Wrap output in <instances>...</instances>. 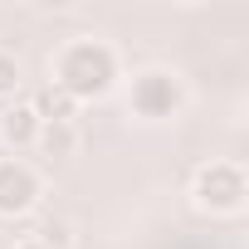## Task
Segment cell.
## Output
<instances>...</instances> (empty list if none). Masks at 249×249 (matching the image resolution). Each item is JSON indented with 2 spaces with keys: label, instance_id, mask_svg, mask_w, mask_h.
<instances>
[{
  "label": "cell",
  "instance_id": "5b68a950",
  "mask_svg": "<svg viewBox=\"0 0 249 249\" xmlns=\"http://www.w3.org/2000/svg\"><path fill=\"white\" fill-rule=\"evenodd\" d=\"M39 112L30 107V98H15L5 112H0V142H5L10 152H30L35 142H39Z\"/></svg>",
  "mask_w": 249,
  "mask_h": 249
},
{
  "label": "cell",
  "instance_id": "3957f363",
  "mask_svg": "<svg viewBox=\"0 0 249 249\" xmlns=\"http://www.w3.org/2000/svg\"><path fill=\"white\" fill-rule=\"evenodd\" d=\"M181 103H186V88H181V78H176L171 69H142V73H132L127 107H132L137 117L161 122V117H171Z\"/></svg>",
  "mask_w": 249,
  "mask_h": 249
},
{
  "label": "cell",
  "instance_id": "ba28073f",
  "mask_svg": "<svg viewBox=\"0 0 249 249\" xmlns=\"http://www.w3.org/2000/svg\"><path fill=\"white\" fill-rule=\"evenodd\" d=\"M20 83H25L20 59H15L10 49H0V103H5V98H15V93H20Z\"/></svg>",
  "mask_w": 249,
  "mask_h": 249
},
{
  "label": "cell",
  "instance_id": "6da1fadb",
  "mask_svg": "<svg viewBox=\"0 0 249 249\" xmlns=\"http://www.w3.org/2000/svg\"><path fill=\"white\" fill-rule=\"evenodd\" d=\"M49 83L64 88L78 107L112 93V83L122 78V64H117V49L107 39H69L54 59H49Z\"/></svg>",
  "mask_w": 249,
  "mask_h": 249
},
{
  "label": "cell",
  "instance_id": "7a4b0ae2",
  "mask_svg": "<svg viewBox=\"0 0 249 249\" xmlns=\"http://www.w3.org/2000/svg\"><path fill=\"white\" fill-rule=\"evenodd\" d=\"M191 200L210 215H239L249 200V176L239 161H205L191 176Z\"/></svg>",
  "mask_w": 249,
  "mask_h": 249
},
{
  "label": "cell",
  "instance_id": "8992f818",
  "mask_svg": "<svg viewBox=\"0 0 249 249\" xmlns=\"http://www.w3.org/2000/svg\"><path fill=\"white\" fill-rule=\"evenodd\" d=\"M35 147H39L44 157H54V161H69V157L78 152V127H73V122H44Z\"/></svg>",
  "mask_w": 249,
  "mask_h": 249
},
{
  "label": "cell",
  "instance_id": "30bf717a",
  "mask_svg": "<svg viewBox=\"0 0 249 249\" xmlns=\"http://www.w3.org/2000/svg\"><path fill=\"white\" fill-rule=\"evenodd\" d=\"M15 249H49V244H44V239H39V234H30V239H20V244H15Z\"/></svg>",
  "mask_w": 249,
  "mask_h": 249
},
{
  "label": "cell",
  "instance_id": "9c48e42d",
  "mask_svg": "<svg viewBox=\"0 0 249 249\" xmlns=\"http://www.w3.org/2000/svg\"><path fill=\"white\" fill-rule=\"evenodd\" d=\"M39 239H44L49 249H69V225H59V220H49V225L39 230Z\"/></svg>",
  "mask_w": 249,
  "mask_h": 249
},
{
  "label": "cell",
  "instance_id": "277c9868",
  "mask_svg": "<svg viewBox=\"0 0 249 249\" xmlns=\"http://www.w3.org/2000/svg\"><path fill=\"white\" fill-rule=\"evenodd\" d=\"M39 171L25 157H0V220H20L39 205Z\"/></svg>",
  "mask_w": 249,
  "mask_h": 249
},
{
  "label": "cell",
  "instance_id": "52a82bcc",
  "mask_svg": "<svg viewBox=\"0 0 249 249\" xmlns=\"http://www.w3.org/2000/svg\"><path fill=\"white\" fill-rule=\"evenodd\" d=\"M30 107L39 112V122H73V117H78V103H73L64 88H54V83L39 88V93L30 98Z\"/></svg>",
  "mask_w": 249,
  "mask_h": 249
}]
</instances>
